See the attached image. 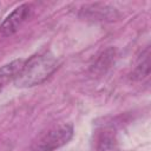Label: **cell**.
<instances>
[{"instance_id": "cell-6", "label": "cell", "mask_w": 151, "mask_h": 151, "mask_svg": "<svg viewBox=\"0 0 151 151\" xmlns=\"http://www.w3.org/2000/svg\"><path fill=\"white\" fill-rule=\"evenodd\" d=\"M149 74H150V50L149 47H146L145 51L142 53L138 64L132 72V79L143 80L144 78L149 77Z\"/></svg>"}, {"instance_id": "cell-4", "label": "cell", "mask_w": 151, "mask_h": 151, "mask_svg": "<svg viewBox=\"0 0 151 151\" xmlns=\"http://www.w3.org/2000/svg\"><path fill=\"white\" fill-rule=\"evenodd\" d=\"M118 140L116 130L111 125H101L96 131L94 150L96 151H116Z\"/></svg>"}, {"instance_id": "cell-1", "label": "cell", "mask_w": 151, "mask_h": 151, "mask_svg": "<svg viewBox=\"0 0 151 151\" xmlns=\"http://www.w3.org/2000/svg\"><path fill=\"white\" fill-rule=\"evenodd\" d=\"M58 60L51 52H40L25 59L24 65L14 79L18 87H32L42 84L58 68Z\"/></svg>"}, {"instance_id": "cell-2", "label": "cell", "mask_w": 151, "mask_h": 151, "mask_svg": "<svg viewBox=\"0 0 151 151\" xmlns=\"http://www.w3.org/2000/svg\"><path fill=\"white\" fill-rule=\"evenodd\" d=\"M72 124H61L44 132L32 145V151H55L66 145L73 137Z\"/></svg>"}, {"instance_id": "cell-7", "label": "cell", "mask_w": 151, "mask_h": 151, "mask_svg": "<svg viewBox=\"0 0 151 151\" xmlns=\"http://www.w3.org/2000/svg\"><path fill=\"white\" fill-rule=\"evenodd\" d=\"M112 57H114V50L113 48H107L106 51H104L99 57H98V60L97 63L93 65V70L94 71H100L103 72V70L110 67V64L112 61Z\"/></svg>"}, {"instance_id": "cell-5", "label": "cell", "mask_w": 151, "mask_h": 151, "mask_svg": "<svg viewBox=\"0 0 151 151\" xmlns=\"http://www.w3.org/2000/svg\"><path fill=\"white\" fill-rule=\"evenodd\" d=\"M24 61L25 59H17L0 67V92L6 87L8 83L14 81L24 65Z\"/></svg>"}, {"instance_id": "cell-3", "label": "cell", "mask_w": 151, "mask_h": 151, "mask_svg": "<svg viewBox=\"0 0 151 151\" xmlns=\"http://www.w3.org/2000/svg\"><path fill=\"white\" fill-rule=\"evenodd\" d=\"M32 12H33L32 4H22L15 7L1 22L0 34L4 37L13 35L21 27V25L31 17Z\"/></svg>"}]
</instances>
